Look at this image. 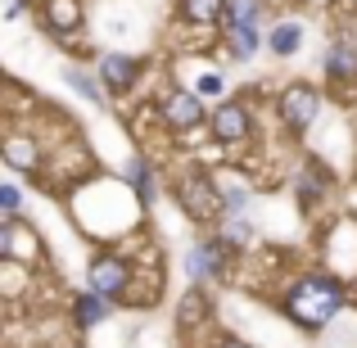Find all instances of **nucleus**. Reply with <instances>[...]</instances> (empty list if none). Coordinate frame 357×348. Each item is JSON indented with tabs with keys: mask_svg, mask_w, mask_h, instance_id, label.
Instances as JSON below:
<instances>
[{
	"mask_svg": "<svg viewBox=\"0 0 357 348\" xmlns=\"http://www.w3.org/2000/svg\"><path fill=\"white\" fill-rule=\"evenodd\" d=\"M222 244L218 240H204V244H195L190 253H185V271H190L195 280H204V276H218L222 271Z\"/></svg>",
	"mask_w": 357,
	"mask_h": 348,
	"instance_id": "8",
	"label": "nucleus"
},
{
	"mask_svg": "<svg viewBox=\"0 0 357 348\" xmlns=\"http://www.w3.org/2000/svg\"><path fill=\"white\" fill-rule=\"evenodd\" d=\"M267 45H271L276 54H294L298 45H303V23H294V18L276 23V27H271V36H267Z\"/></svg>",
	"mask_w": 357,
	"mask_h": 348,
	"instance_id": "12",
	"label": "nucleus"
},
{
	"mask_svg": "<svg viewBox=\"0 0 357 348\" xmlns=\"http://www.w3.org/2000/svg\"><path fill=\"white\" fill-rule=\"evenodd\" d=\"M280 118H285L289 131H303L307 122L317 118V91L312 86H289L280 96Z\"/></svg>",
	"mask_w": 357,
	"mask_h": 348,
	"instance_id": "6",
	"label": "nucleus"
},
{
	"mask_svg": "<svg viewBox=\"0 0 357 348\" xmlns=\"http://www.w3.org/2000/svg\"><path fill=\"white\" fill-rule=\"evenodd\" d=\"M5 158H9L14 167H23V172H32V167H36V149L27 145V140H18V136L5 145Z\"/></svg>",
	"mask_w": 357,
	"mask_h": 348,
	"instance_id": "15",
	"label": "nucleus"
},
{
	"mask_svg": "<svg viewBox=\"0 0 357 348\" xmlns=\"http://www.w3.org/2000/svg\"><path fill=\"white\" fill-rule=\"evenodd\" d=\"M45 23H50L54 32H73V27L82 23V5L77 0H50V5H45Z\"/></svg>",
	"mask_w": 357,
	"mask_h": 348,
	"instance_id": "11",
	"label": "nucleus"
},
{
	"mask_svg": "<svg viewBox=\"0 0 357 348\" xmlns=\"http://www.w3.org/2000/svg\"><path fill=\"white\" fill-rule=\"evenodd\" d=\"M222 91H227L222 73H204V77H199V96H222Z\"/></svg>",
	"mask_w": 357,
	"mask_h": 348,
	"instance_id": "19",
	"label": "nucleus"
},
{
	"mask_svg": "<svg viewBox=\"0 0 357 348\" xmlns=\"http://www.w3.org/2000/svg\"><path fill=\"white\" fill-rule=\"evenodd\" d=\"M326 73H331V77H340V82H349L353 73H357V50L353 45H331V54H326Z\"/></svg>",
	"mask_w": 357,
	"mask_h": 348,
	"instance_id": "14",
	"label": "nucleus"
},
{
	"mask_svg": "<svg viewBox=\"0 0 357 348\" xmlns=\"http://www.w3.org/2000/svg\"><path fill=\"white\" fill-rule=\"evenodd\" d=\"M68 82H73V86H77V91H82V96H86V100H91V105H100V100H105V96H100V91H96V82H91V77H86V73H68Z\"/></svg>",
	"mask_w": 357,
	"mask_h": 348,
	"instance_id": "18",
	"label": "nucleus"
},
{
	"mask_svg": "<svg viewBox=\"0 0 357 348\" xmlns=\"http://www.w3.org/2000/svg\"><path fill=\"white\" fill-rule=\"evenodd\" d=\"M208 122H213V136L218 140H244L249 136V109L244 105H218V114Z\"/></svg>",
	"mask_w": 357,
	"mask_h": 348,
	"instance_id": "7",
	"label": "nucleus"
},
{
	"mask_svg": "<svg viewBox=\"0 0 357 348\" xmlns=\"http://www.w3.org/2000/svg\"><path fill=\"white\" fill-rule=\"evenodd\" d=\"M285 308H289V317H294L298 326L317 331V326L335 321V312L344 308V289L335 285L331 276H307L285 294Z\"/></svg>",
	"mask_w": 357,
	"mask_h": 348,
	"instance_id": "1",
	"label": "nucleus"
},
{
	"mask_svg": "<svg viewBox=\"0 0 357 348\" xmlns=\"http://www.w3.org/2000/svg\"><path fill=\"white\" fill-rule=\"evenodd\" d=\"M176 199H181V209L190 213L195 222H208V218H218V209H222V195L213 190V181L204 172H190V176H181V186H176Z\"/></svg>",
	"mask_w": 357,
	"mask_h": 348,
	"instance_id": "2",
	"label": "nucleus"
},
{
	"mask_svg": "<svg viewBox=\"0 0 357 348\" xmlns=\"http://www.w3.org/2000/svg\"><path fill=\"white\" fill-rule=\"evenodd\" d=\"M227 5L231 0H181V14L190 23H218V18H227Z\"/></svg>",
	"mask_w": 357,
	"mask_h": 348,
	"instance_id": "13",
	"label": "nucleus"
},
{
	"mask_svg": "<svg viewBox=\"0 0 357 348\" xmlns=\"http://www.w3.org/2000/svg\"><path fill=\"white\" fill-rule=\"evenodd\" d=\"M227 27H231V36H236V54L249 59V54L258 50V0H231Z\"/></svg>",
	"mask_w": 357,
	"mask_h": 348,
	"instance_id": "3",
	"label": "nucleus"
},
{
	"mask_svg": "<svg viewBox=\"0 0 357 348\" xmlns=\"http://www.w3.org/2000/svg\"><path fill=\"white\" fill-rule=\"evenodd\" d=\"M204 312H208V298H204L199 289H190V294H185V303H181V326H195Z\"/></svg>",
	"mask_w": 357,
	"mask_h": 348,
	"instance_id": "16",
	"label": "nucleus"
},
{
	"mask_svg": "<svg viewBox=\"0 0 357 348\" xmlns=\"http://www.w3.org/2000/svg\"><path fill=\"white\" fill-rule=\"evenodd\" d=\"M0 204H5V213L18 209V186H0Z\"/></svg>",
	"mask_w": 357,
	"mask_h": 348,
	"instance_id": "20",
	"label": "nucleus"
},
{
	"mask_svg": "<svg viewBox=\"0 0 357 348\" xmlns=\"http://www.w3.org/2000/svg\"><path fill=\"white\" fill-rule=\"evenodd\" d=\"M127 280H131V271H127V262L122 258H96L91 262V289L96 294H105V298H118L122 289H127Z\"/></svg>",
	"mask_w": 357,
	"mask_h": 348,
	"instance_id": "4",
	"label": "nucleus"
},
{
	"mask_svg": "<svg viewBox=\"0 0 357 348\" xmlns=\"http://www.w3.org/2000/svg\"><path fill=\"white\" fill-rule=\"evenodd\" d=\"M163 122H167V127H176V131L199 127V122H204L199 96H195V91H172V96L163 100Z\"/></svg>",
	"mask_w": 357,
	"mask_h": 348,
	"instance_id": "5",
	"label": "nucleus"
},
{
	"mask_svg": "<svg viewBox=\"0 0 357 348\" xmlns=\"http://www.w3.org/2000/svg\"><path fill=\"white\" fill-rule=\"evenodd\" d=\"M136 73H140V63L127 59V54H105V59H100V77L114 91H127L131 82H136Z\"/></svg>",
	"mask_w": 357,
	"mask_h": 348,
	"instance_id": "9",
	"label": "nucleus"
},
{
	"mask_svg": "<svg viewBox=\"0 0 357 348\" xmlns=\"http://www.w3.org/2000/svg\"><path fill=\"white\" fill-rule=\"evenodd\" d=\"M73 317H77L82 331H91L96 321H105V317H109V298L96 294V289H91V294H77V298H73Z\"/></svg>",
	"mask_w": 357,
	"mask_h": 348,
	"instance_id": "10",
	"label": "nucleus"
},
{
	"mask_svg": "<svg viewBox=\"0 0 357 348\" xmlns=\"http://www.w3.org/2000/svg\"><path fill=\"white\" fill-rule=\"evenodd\" d=\"M222 348H249V344H240V340H222Z\"/></svg>",
	"mask_w": 357,
	"mask_h": 348,
	"instance_id": "21",
	"label": "nucleus"
},
{
	"mask_svg": "<svg viewBox=\"0 0 357 348\" xmlns=\"http://www.w3.org/2000/svg\"><path fill=\"white\" fill-rule=\"evenodd\" d=\"M131 181H136V195H140V199H154V176H149V167L145 163H140V158H131Z\"/></svg>",
	"mask_w": 357,
	"mask_h": 348,
	"instance_id": "17",
	"label": "nucleus"
}]
</instances>
